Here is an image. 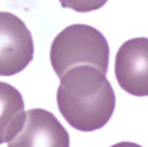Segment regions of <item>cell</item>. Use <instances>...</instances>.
Wrapping results in <instances>:
<instances>
[{"instance_id":"obj_6","label":"cell","mask_w":148,"mask_h":147,"mask_svg":"<svg viewBox=\"0 0 148 147\" xmlns=\"http://www.w3.org/2000/svg\"><path fill=\"white\" fill-rule=\"evenodd\" d=\"M24 99L15 87L0 82V144L10 141L25 121Z\"/></svg>"},{"instance_id":"obj_4","label":"cell","mask_w":148,"mask_h":147,"mask_svg":"<svg viewBox=\"0 0 148 147\" xmlns=\"http://www.w3.org/2000/svg\"><path fill=\"white\" fill-rule=\"evenodd\" d=\"M8 147H69V135L53 114L32 109L26 113L20 131Z\"/></svg>"},{"instance_id":"obj_7","label":"cell","mask_w":148,"mask_h":147,"mask_svg":"<svg viewBox=\"0 0 148 147\" xmlns=\"http://www.w3.org/2000/svg\"><path fill=\"white\" fill-rule=\"evenodd\" d=\"M111 147H142V146L133 144V142H120V144H116Z\"/></svg>"},{"instance_id":"obj_5","label":"cell","mask_w":148,"mask_h":147,"mask_svg":"<svg viewBox=\"0 0 148 147\" xmlns=\"http://www.w3.org/2000/svg\"><path fill=\"white\" fill-rule=\"evenodd\" d=\"M148 40L137 37L120 47L115 61V74L120 87L137 96L148 94Z\"/></svg>"},{"instance_id":"obj_3","label":"cell","mask_w":148,"mask_h":147,"mask_svg":"<svg viewBox=\"0 0 148 147\" xmlns=\"http://www.w3.org/2000/svg\"><path fill=\"white\" fill-rule=\"evenodd\" d=\"M34 58V40L25 22L11 12L0 11V76H14Z\"/></svg>"},{"instance_id":"obj_1","label":"cell","mask_w":148,"mask_h":147,"mask_svg":"<svg viewBox=\"0 0 148 147\" xmlns=\"http://www.w3.org/2000/svg\"><path fill=\"white\" fill-rule=\"evenodd\" d=\"M57 104L69 125L90 132L108 124L116 98L106 74L90 66H78L61 78Z\"/></svg>"},{"instance_id":"obj_2","label":"cell","mask_w":148,"mask_h":147,"mask_svg":"<svg viewBox=\"0 0 148 147\" xmlns=\"http://www.w3.org/2000/svg\"><path fill=\"white\" fill-rule=\"evenodd\" d=\"M109 45L104 35L89 25H71L53 40L51 63L59 78L78 66H90L106 74Z\"/></svg>"}]
</instances>
